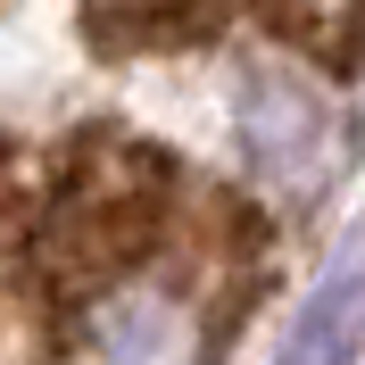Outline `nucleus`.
<instances>
[{
  "label": "nucleus",
  "instance_id": "1",
  "mask_svg": "<svg viewBox=\"0 0 365 365\" xmlns=\"http://www.w3.org/2000/svg\"><path fill=\"white\" fill-rule=\"evenodd\" d=\"M282 282V216L175 141L0 125V365H225Z\"/></svg>",
  "mask_w": 365,
  "mask_h": 365
},
{
  "label": "nucleus",
  "instance_id": "2",
  "mask_svg": "<svg viewBox=\"0 0 365 365\" xmlns=\"http://www.w3.org/2000/svg\"><path fill=\"white\" fill-rule=\"evenodd\" d=\"M100 58H191L250 42L257 58L324 83L365 75V0H75Z\"/></svg>",
  "mask_w": 365,
  "mask_h": 365
},
{
  "label": "nucleus",
  "instance_id": "3",
  "mask_svg": "<svg viewBox=\"0 0 365 365\" xmlns=\"http://www.w3.org/2000/svg\"><path fill=\"white\" fill-rule=\"evenodd\" d=\"M357 324H365V257L324 291V307L299 324V341H291V357H282V365H341L349 349H357Z\"/></svg>",
  "mask_w": 365,
  "mask_h": 365
}]
</instances>
